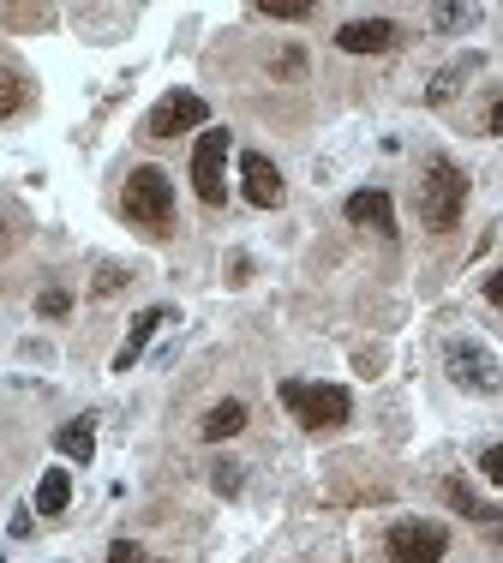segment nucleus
I'll return each mask as SVG.
<instances>
[{"mask_svg": "<svg viewBox=\"0 0 503 563\" xmlns=\"http://www.w3.org/2000/svg\"><path fill=\"white\" fill-rule=\"evenodd\" d=\"M228 151H234L228 126H204L198 144H192V192L204 198L210 210L228 198Z\"/></svg>", "mask_w": 503, "mask_h": 563, "instance_id": "20e7f679", "label": "nucleus"}, {"mask_svg": "<svg viewBox=\"0 0 503 563\" xmlns=\"http://www.w3.org/2000/svg\"><path fill=\"white\" fill-rule=\"evenodd\" d=\"M485 300H492V306H503V264H498L492 276H485Z\"/></svg>", "mask_w": 503, "mask_h": 563, "instance_id": "4be33fe9", "label": "nucleus"}, {"mask_svg": "<svg viewBox=\"0 0 503 563\" xmlns=\"http://www.w3.org/2000/svg\"><path fill=\"white\" fill-rule=\"evenodd\" d=\"M109 563H163V558H150L138 540H114L109 545Z\"/></svg>", "mask_w": 503, "mask_h": 563, "instance_id": "a211bd4d", "label": "nucleus"}, {"mask_svg": "<svg viewBox=\"0 0 503 563\" xmlns=\"http://www.w3.org/2000/svg\"><path fill=\"white\" fill-rule=\"evenodd\" d=\"M461 210H468V174L449 163V156L426 163V180H420V222H426L432 234H449V228L461 222Z\"/></svg>", "mask_w": 503, "mask_h": 563, "instance_id": "7ed1b4c3", "label": "nucleus"}, {"mask_svg": "<svg viewBox=\"0 0 503 563\" xmlns=\"http://www.w3.org/2000/svg\"><path fill=\"white\" fill-rule=\"evenodd\" d=\"M264 19H288V24H294V19H312V7H306V0H264Z\"/></svg>", "mask_w": 503, "mask_h": 563, "instance_id": "f3484780", "label": "nucleus"}, {"mask_svg": "<svg viewBox=\"0 0 503 563\" xmlns=\"http://www.w3.org/2000/svg\"><path fill=\"white\" fill-rule=\"evenodd\" d=\"M336 43L348 55H383V48H395V24L390 19H348L336 31Z\"/></svg>", "mask_w": 503, "mask_h": 563, "instance_id": "1a4fd4ad", "label": "nucleus"}, {"mask_svg": "<svg viewBox=\"0 0 503 563\" xmlns=\"http://www.w3.org/2000/svg\"><path fill=\"white\" fill-rule=\"evenodd\" d=\"M444 498H449V509H456V516H468V521H480V528H492V533H498V540H503V516H498V509H492V504H480V498H473V492H468V486H461V479H444Z\"/></svg>", "mask_w": 503, "mask_h": 563, "instance_id": "f8f14e48", "label": "nucleus"}, {"mask_svg": "<svg viewBox=\"0 0 503 563\" xmlns=\"http://www.w3.org/2000/svg\"><path fill=\"white\" fill-rule=\"evenodd\" d=\"M121 210H126V222L150 228V234H168V228H175V180H168V168H156V163L132 168Z\"/></svg>", "mask_w": 503, "mask_h": 563, "instance_id": "f03ea898", "label": "nucleus"}, {"mask_svg": "<svg viewBox=\"0 0 503 563\" xmlns=\"http://www.w3.org/2000/svg\"><path fill=\"white\" fill-rule=\"evenodd\" d=\"M204 126H210V102L198 90H168L144 114V139H180V132H204Z\"/></svg>", "mask_w": 503, "mask_h": 563, "instance_id": "423d86ee", "label": "nucleus"}, {"mask_svg": "<svg viewBox=\"0 0 503 563\" xmlns=\"http://www.w3.org/2000/svg\"><path fill=\"white\" fill-rule=\"evenodd\" d=\"M55 450L66 455V462L90 467V455H97V426H90V420H72V426H60V432H55Z\"/></svg>", "mask_w": 503, "mask_h": 563, "instance_id": "ddd939ff", "label": "nucleus"}, {"mask_svg": "<svg viewBox=\"0 0 503 563\" xmlns=\"http://www.w3.org/2000/svg\"><path fill=\"white\" fill-rule=\"evenodd\" d=\"M485 132H503V97L492 102V109H485Z\"/></svg>", "mask_w": 503, "mask_h": 563, "instance_id": "b1692460", "label": "nucleus"}, {"mask_svg": "<svg viewBox=\"0 0 503 563\" xmlns=\"http://www.w3.org/2000/svg\"><path fill=\"white\" fill-rule=\"evenodd\" d=\"M216 492H222V498H234V492H241V467H234V462L216 467Z\"/></svg>", "mask_w": 503, "mask_h": 563, "instance_id": "412c9836", "label": "nucleus"}, {"mask_svg": "<svg viewBox=\"0 0 503 563\" xmlns=\"http://www.w3.org/2000/svg\"><path fill=\"white\" fill-rule=\"evenodd\" d=\"M438 24H468V7H438Z\"/></svg>", "mask_w": 503, "mask_h": 563, "instance_id": "5701e85b", "label": "nucleus"}, {"mask_svg": "<svg viewBox=\"0 0 503 563\" xmlns=\"http://www.w3.org/2000/svg\"><path fill=\"white\" fill-rule=\"evenodd\" d=\"M241 180H246V198H252L258 210H276V205H282V168H276L264 151H246V156H241Z\"/></svg>", "mask_w": 503, "mask_h": 563, "instance_id": "6e6552de", "label": "nucleus"}, {"mask_svg": "<svg viewBox=\"0 0 503 563\" xmlns=\"http://www.w3.org/2000/svg\"><path fill=\"white\" fill-rule=\"evenodd\" d=\"M444 360H449V378L468 384V390H480V396H492L498 384H503V378H498V360L485 354L480 342H468V336L449 342V347H444Z\"/></svg>", "mask_w": 503, "mask_h": 563, "instance_id": "0eeeda50", "label": "nucleus"}, {"mask_svg": "<svg viewBox=\"0 0 503 563\" xmlns=\"http://www.w3.org/2000/svg\"><path fill=\"white\" fill-rule=\"evenodd\" d=\"M72 504V474H66V467H48L43 474V486H36V516H60V509Z\"/></svg>", "mask_w": 503, "mask_h": 563, "instance_id": "4468645a", "label": "nucleus"}, {"mask_svg": "<svg viewBox=\"0 0 503 563\" xmlns=\"http://www.w3.org/2000/svg\"><path fill=\"white\" fill-rule=\"evenodd\" d=\"M276 396H282V408L294 413L306 432H336V426H348V413H354V396L342 390V384L282 378V384H276Z\"/></svg>", "mask_w": 503, "mask_h": 563, "instance_id": "f257e3e1", "label": "nucleus"}, {"mask_svg": "<svg viewBox=\"0 0 503 563\" xmlns=\"http://www.w3.org/2000/svg\"><path fill=\"white\" fill-rule=\"evenodd\" d=\"M449 552V528L444 521H395L390 533H383V558L390 563H444Z\"/></svg>", "mask_w": 503, "mask_h": 563, "instance_id": "39448f33", "label": "nucleus"}, {"mask_svg": "<svg viewBox=\"0 0 503 563\" xmlns=\"http://www.w3.org/2000/svg\"><path fill=\"white\" fill-rule=\"evenodd\" d=\"M480 474L492 479V486H503V444H492V450L480 455Z\"/></svg>", "mask_w": 503, "mask_h": 563, "instance_id": "aec40b11", "label": "nucleus"}, {"mask_svg": "<svg viewBox=\"0 0 503 563\" xmlns=\"http://www.w3.org/2000/svg\"><path fill=\"white\" fill-rule=\"evenodd\" d=\"M24 109H31V85H24V73L0 66V120H19Z\"/></svg>", "mask_w": 503, "mask_h": 563, "instance_id": "dca6fc26", "label": "nucleus"}, {"mask_svg": "<svg viewBox=\"0 0 503 563\" xmlns=\"http://www.w3.org/2000/svg\"><path fill=\"white\" fill-rule=\"evenodd\" d=\"M168 318H175V312H168V306H150V312H138V318H132V330H126L121 354H114V372H132V366H138V354H144V347H150V336H156V330L168 324Z\"/></svg>", "mask_w": 503, "mask_h": 563, "instance_id": "9b49d317", "label": "nucleus"}, {"mask_svg": "<svg viewBox=\"0 0 503 563\" xmlns=\"http://www.w3.org/2000/svg\"><path fill=\"white\" fill-rule=\"evenodd\" d=\"M36 312H43V318H66V312H72V294H66V288H48L43 300H36Z\"/></svg>", "mask_w": 503, "mask_h": 563, "instance_id": "6ab92c4d", "label": "nucleus"}, {"mask_svg": "<svg viewBox=\"0 0 503 563\" xmlns=\"http://www.w3.org/2000/svg\"><path fill=\"white\" fill-rule=\"evenodd\" d=\"M241 426H246V401H216V408H210L204 413V438H210V444H222V438H234V432H241Z\"/></svg>", "mask_w": 503, "mask_h": 563, "instance_id": "2eb2a0df", "label": "nucleus"}, {"mask_svg": "<svg viewBox=\"0 0 503 563\" xmlns=\"http://www.w3.org/2000/svg\"><path fill=\"white\" fill-rule=\"evenodd\" d=\"M348 222H360V228H372V234L395 240V205H390V192H378V186L354 192L348 198Z\"/></svg>", "mask_w": 503, "mask_h": 563, "instance_id": "9d476101", "label": "nucleus"}]
</instances>
